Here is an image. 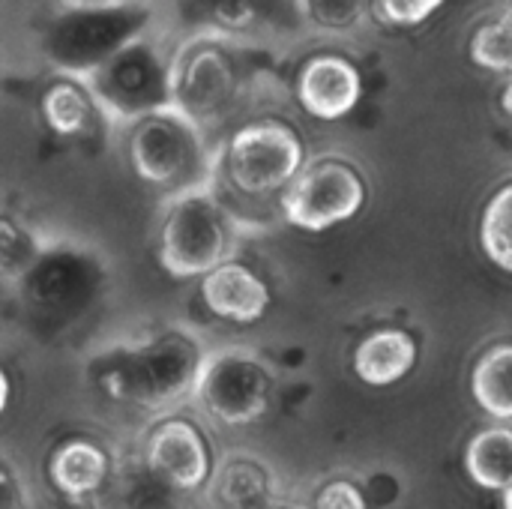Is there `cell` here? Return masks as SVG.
I'll use <instances>...</instances> for the list:
<instances>
[{
  "label": "cell",
  "instance_id": "cell-15",
  "mask_svg": "<svg viewBox=\"0 0 512 509\" xmlns=\"http://www.w3.org/2000/svg\"><path fill=\"white\" fill-rule=\"evenodd\" d=\"M414 360H417V342L405 330H378L360 342L354 354V369L360 381L372 387H387L405 378Z\"/></svg>",
  "mask_w": 512,
  "mask_h": 509
},
{
  "label": "cell",
  "instance_id": "cell-6",
  "mask_svg": "<svg viewBox=\"0 0 512 509\" xmlns=\"http://www.w3.org/2000/svg\"><path fill=\"white\" fill-rule=\"evenodd\" d=\"M63 6V15H57L45 30V57L54 72L69 75L90 72L120 45L147 33V21L153 15L144 0L123 6Z\"/></svg>",
  "mask_w": 512,
  "mask_h": 509
},
{
  "label": "cell",
  "instance_id": "cell-4",
  "mask_svg": "<svg viewBox=\"0 0 512 509\" xmlns=\"http://www.w3.org/2000/svg\"><path fill=\"white\" fill-rule=\"evenodd\" d=\"M171 57L174 48L147 30L78 78H84L108 123L129 126L132 120L171 105Z\"/></svg>",
  "mask_w": 512,
  "mask_h": 509
},
{
  "label": "cell",
  "instance_id": "cell-1",
  "mask_svg": "<svg viewBox=\"0 0 512 509\" xmlns=\"http://www.w3.org/2000/svg\"><path fill=\"white\" fill-rule=\"evenodd\" d=\"M126 129V159L132 174L165 201L216 183L219 147L207 141V129L174 105H162L132 120Z\"/></svg>",
  "mask_w": 512,
  "mask_h": 509
},
{
  "label": "cell",
  "instance_id": "cell-2",
  "mask_svg": "<svg viewBox=\"0 0 512 509\" xmlns=\"http://www.w3.org/2000/svg\"><path fill=\"white\" fill-rule=\"evenodd\" d=\"M240 219L210 189L168 198L156 237V261L171 279H201L207 270L234 258Z\"/></svg>",
  "mask_w": 512,
  "mask_h": 509
},
{
  "label": "cell",
  "instance_id": "cell-18",
  "mask_svg": "<svg viewBox=\"0 0 512 509\" xmlns=\"http://www.w3.org/2000/svg\"><path fill=\"white\" fill-rule=\"evenodd\" d=\"M474 396L483 411L512 420V345H498L474 369Z\"/></svg>",
  "mask_w": 512,
  "mask_h": 509
},
{
  "label": "cell",
  "instance_id": "cell-10",
  "mask_svg": "<svg viewBox=\"0 0 512 509\" xmlns=\"http://www.w3.org/2000/svg\"><path fill=\"white\" fill-rule=\"evenodd\" d=\"M144 468L165 486L192 495L207 486L213 459L207 438L186 417H165L144 441Z\"/></svg>",
  "mask_w": 512,
  "mask_h": 509
},
{
  "label": "cell",
  "instance_id": "cell-7",
  "mask_svg": "<svg viewBox=\"0 0 512 509\" xmlns=\"http://www.w3.org/2000/svg\"><path fill=\"white\" fill-rule=\"evenodd\" d=\"M240 90L237 63L225 33L201 30L183 39L171 57V105L201 129L219 123Z\"/></svg>",
  "mask_w": 512,
  "mask_h": 509
},
{
  "label": "cell",
  "instance_id": "cell-17",
  "mask_svg": "<svg viewBox=\"0 0 512 509\" xmlns=\"http://www.w3.org/2000/svg\"><path fill=\"white\" fill-rule=\"evenodd\" d=\"M468 474L483 489H510L512 486V432L510 429H486L480 432L465 456Z\"/></svg>",
  "mask_w": 512,
  "mask_h": 509
},
{
  "label": "cell",
  "instance_id": "cell-23",
  "mask_svg": "<svg viewBox=\"0 0 512 509\" xmlns=\"http://www.w3.org/2000/svg\"><path fill=\"white\" fill-rule=\"evenodd\" d=\"M441 3L444 0H375V9L387 24H420Z\"/></svg>",
  "mask_w": 512,
  "mask_h": 509
},
{
  "label": "cell",
  "instance_id": "cell-9",
  "mask_svg": "<svg viewBox=\"0 0 512 509\" xmlns=\"http://www.w3.org/2000/svg\"><path fill=\"white\" fill-rule=\"evenodd\" d=\"M366 183L354 165L342 159H318L303 165L282 192V219L303 231H327L360 213Z\"/></svg>",
  "mask_w": 512,
  "mask_h": 509
},
{
  "label": "cell",
  "instance_id": "cell-29",
  "mask_svg": "<svg viewBox=\"0 0 512 509\" xmlns=\"http://www.w3.org/2000/svg\"><path fill=\"white\" fill-rule=\"evenodd\" d=\"M273 509H309V507H303V504H276Z\"/></svg>",
  "mask_w": 512,
  "mask_h": 509
},
{
  "label": "cell",
  "instance_id": "cell-20",
  "mask_svg": "<svg viewBox=\"0 0 512 509\" xmlns=\"http://www.w3.org/2000/svg\"><path fill=\"white\" fill-rule=\"evenodd\" d=\"M480 243L492 264L512 273V183L501 186L489 198V204L483 210Z\"/></svg>",
  "mask_w": 512,
  "mask_h": 509
},
{
  "label": "cell",
  "instance_id": "cell-3",
  "mask_svg": "<svg viewBox=\"0 0 512 509\" xmlns=\"http://www.w3.org/2000/svg\"><path fill=\"white\" fill-rule=\"evenodd\" d=\"M204 357L207 351L192 333L165 330L132 348H123L102 369L99 381L120 402L162 408L195 390Z\"/></svg>",
  "mask_w": 512,
  "mask_h": 509
},
{
  "label": "cell",
  "instance_id": "cell-26",
  "mask_svg": "<svg viewBox=\"0 0 512 509\" xmlns=\"http://www.w3.org/2000/svg\"><path fill=\"white\" fill-rule=\"evenodd\" d=\"M69 6H123V3H135V0H63Z\"/></svg>",
  "mask_w": 512,
  "mask_h": 509
},
{
  "label": "cell",
  "instance_id": "cell-27",
  "mask_svg": "<svg viewBox=\"0 0 512 509\" xmlns=\"http://www.w3.org/2000/svg\"><path fill=\"white\" fill-rule=\"evenodd\" d=\"M504 111L512 117V81L504 87Z\"/></svg>",
  "mask_w": 512,
  "mask_h": 509
},
{
  "label": "cell",
  "instance_id": "cell-11",
  "mask_svg": "<svg viewBox=\"0 0 512 509\" xmlns=\"http://www.w3.org/2000/svg\"><path fill=\"white\" fill-rule=\"evenodd\" d=\"M198 294L207 312L228 324H255L270 309L267 282L237 258H228L219 267L207 270L198 279Z\"/></svg>",
  "mask_w": 512,
  "mask_h": 509
},
{
  "label": "cell",
  "instance_id": "cell-21",
  "mask_svg": "<svg viewBox=\"0 0 512 509\" xmlns=\"http://www.w3.org/2000/svg\"><path fill=\"white\" fill-rule=\"evenodd\" d=\"M471 57L474 63H480L483 69L492 72H507L512 75V27L498 18V21H486L474 39H471Z\"/></svg>",
  "mask_w": 512,
  "mask_h": 509
},
{
  "label": "cell",
  "instance_id": "cell-12",
  "mask_svg": "<svg viewBox=\"0 0 512 509\" xmlns=\"http://www.w3.org/2000/svg\"><path fill=\"white\" fill-rule=\"evenodd\" d=\"M363 93L360 69L339 54L312 57L297 75V99L318 120H339L354 111Z\"/></svg>",
  "mask_w": 512,
  "mask_h": 509
},
{
  "label": "cell",
  "instance_id": "cell-28",
  "mask_svg": "<svg viewBox=\"0 0 512 509\" xmlns=\"http://www.w3.org/2000/svg\"><path fill=\"white\" fill-rule=\"evenodd\" d=\"M504 507L512 509V486L510 489H504Z\"/></svg>",
  "mask_w": 512,
  "mask_h": 509
},
{
  "label": "cell",
  "instance_id": "cell-24",
  "mask_svg": "<svg viewBox=\"0 0 512 509\" xmlns=\"http://www.w3.org/2000/svg\"><path fill=\"white\" fill-rule=\"evenodd\" d=\"M312 509H366V501H363V492L354 486V483H330L318 492L315 498V507Z\"/></svg>",
  "mask_w": 512,
  "mask_h": 509
},
{
  "label": "cell",
  "instance_id": "cell-25",
  "mask_svg": "<svg viewBox=\"0 0 512 509\" xmlns=\"http://www.w3.org/2000/svg\"><path fill=\"white\" fill-rule=\"evenodd\" d=\"M9 399H12V381H9L6 369L0 366V417H3L6 408H9Z\"/></svg>",
  "mask_w": 512,
  "mask_h": 509
},
{
  "label": "cell",
  "instance_id": "cell-19",
  "mask_svg": "<svg viewBox=\"0 0 512 509\" xmlns=\"http://www.w3.org/2000/svg\"><path fill=\"white\" fill-rule=\"evenodd\" d=\"M45 255V240L12 216H0V279L12 282L27 276Z\"/></svg>",
  "mask_w": 512,
  "mask_h": 509
},
{
  "label": "cell",
  "instance_id": "cell-22",
  "mask_svg": "<svg viewBox=\"0 0 512 509\" xmlns=\"http://www.w3.org/2000/svg\"><path fill=\"white\" fill-rule=\"evenodd\" d=\"M120 509H186V501L183 492L165 486L144 468L120 489Z\"/></svg>",
  "mask_w": 512,
  "mask_h": 509
},
{
  "label": "cell",
  "instance_id": "cell-13",
  "mask_svg": "<svg viewBox=\"0 0 512 509\" xmlns=\"http://www.w3.org/2000/svg\"><path fill=\"white\" fill-rule=\"evenodd\" d=\"M39 117L57 138L75 141L96 129L99 120H105L99 102L93 99L84 78L69 72H54V78L39 93ZM108 123V120H105Z\"/></svg>",
  "mask_w": 512,
  "mask_h": 509
},
{
  "label": "cell",
  "instance_id": "cell-30",
  "mask_svg": "<svg viewBox=\"0 0 512 509\" xmlns=\"http://www.w3.org/2000/svg\"><path fill=\"white\" fill-rule=\"evenodd\" d=\"M501 18H504V21H507V24H510V27H512V0H510V6L504 9V15H501Z\"/></svg>",
  "mask_w": 512,
  "mask_h": 509
},
{
  "label": "cell",
  "instance_id": "cell-14",
  "mask_svg": "<svg viewBox=\"0 0 512 509\" xmlns=\"http://www.w3.org/2000/svg\"><path fill=\"white\" fill-rule=\"evenodd\" d=\"M48 477L51 486L72 498H96L111 477V462L105 456V450L90 441V438H69L63 444H57L48 456Z\"/></svg>",
  "mask_w": 512,
  "mask_h": 509
},
{
  "label": "cell",
  "instance_id": "cell-16",
  "mask_svg": "<svg viewBox=\"0 0 512 509\" xmlns=\"http://www.w3.org/2000/svg\"><path fill=\"white\" fill-rule=\"evenodd\" d=\"M216 501L222 509H273V486L261 465L237 459L216 477Z\"/></svg>",
  "mask_w": 512,
  "mask_h": 509
},
{
  "label": "cell",
  "instance_id": "cell-8",
  "mask_svg": "<svg viewBox=\"0 0 512 509\" xmlns=\"http://www.w3.org/2000/svg\"><path fill=\"white\" fill-rule=\"evenodd\" d=\"M192 396L222 426H249L267 414L273 396L270 366L252 348L207 351Z\"/></svg>",
  "mask_w": 512,
  "mask_h": 509
},
{
  "label": "cell",
  "instance_id": "cell-5",
  "mask_svg": "<svg viewBox=\"0 0 512 509\" xmlns=\"http://www.w3.org/2000/svg\"><path fill=\"white\" fill-rule=\"evenodd\" d=\"M306 165V147L297 129L282 120H252L219 147L216 180H225L243 198H270L285 192Z\"/></svg>",
  "mask_w": 512,
  "mask_h": 509
}]
</instances>
